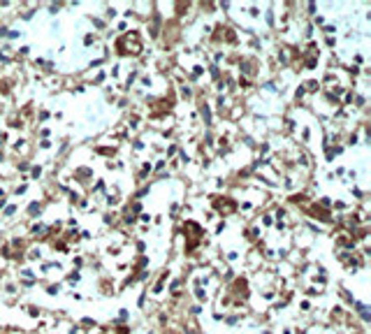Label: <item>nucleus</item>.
Segmentation results:
<instances>
[{
  "instance_id": "7ed1b4c3",
  "label": "nucleus",
  "mask_w": 371,
  "mask_h": 334,
  "mask_svg": "<svg viewBox=\"0 0 371 334\" xmlns=\"http://www.w3.org/2000/svg\"><path fill=\"white\" fill-rule=\"evenodd\" d=\"M213 207H216L220 213H232L237 209L235 202H232V200H227V198H216V200H213Z\"/></svg>"
},
{
  "instance_id": "f03ea898",
  "label": "nucleus",
  "mask_w": 371,
  "mask_h": 334,
  "mask_svg": "<svg viewBox=\"0 0 371 334\" xmlns=\"http://www.w3.org/2000/svg\"><path fill=\"white\" fill-rule=\"evenodd\" d=\"M183 230H190V232H193L190 237H186V239H188V244H186V250H188V253H193L197 244L202 242V228H200L197 223H193V220H186Z\"/></svg>"
},
{
  "instance_id": "f257e3e1",
  "label": "nucleus",
  "mask_w": 371,
  "mask_h": 334,
  "mask_svg": "<svg viewBox=\"0 0 371 334\" xmlns=\"http://www.w3.org/2000/svg\"><path fill=\"white\" fill-rule=\"evenodd\" d=\"M116 49H119V53H123V56H137V53L142 51L139 35H137V33H128V35H123V38L116 42Z\"/></svg>"
}]
</instances>
